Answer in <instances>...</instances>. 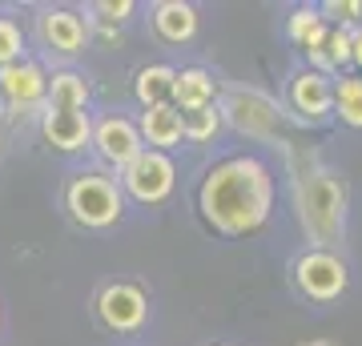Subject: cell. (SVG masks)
Listing matches in <instances>:
<instances>
[{
  "instance_id": "cell-1",
  "label": "cell",
  "mask_w": 362,
  "mask_h": 346,
  "mask_svg": "<svg viewBox=\"0 0 362 346\" xmlns=\"http://www.w3.org/2000/svg\"><path fill=\"white\" fill-rule=\"evenodd\" d=\"M197 205H202V218L218 233H230V238L254 233L270 218V205H274V178L266 161L250 154L226 157L221 166H214L206 173Z\"/></svg>"
},
{
  "instance_id": "cell-2",
  "label": "cell",
  "mask_w": 362,
  "mask_h": 346,
  "mask_svg": "<svg viewBox=\"0 0 362 346\" xmlns=\"http://www.w3.org/2000/svg\"><path fill=\"white\" fill-rule=\"evenodd\" d=\"M298 218L314 250L334 246L346 230V185L334 173H310L298 181Z\"/></svg>"
},
{
  "instance_id": "cell-3",
  "label": "cell",
  "mask_w": 362,
  "mask_h": 346,
  "mask_svg": "<svg viewBox=\"0 0 362 346\" xmlns=\"http://www.w3.org/2000/svg\"><path fill=\"white\" fill-rule=\"evenodd\" d=\"M65 205L77 226H85V230H109L125 214V193H121V185L113 178L81 173L65 190Z\"/></svg>"
},
{
  "instance_id": "cell-4",
  "label": "cell",
  "mask_w": 362,
  "mask_h": 346,
  "mask_svg": "<svg viewBox=\"0 0 362 346\" xmlns=\"http://www.w3.org/2000/svg\"><path fill=\"white\" fill-rule=\"evenodd\" d=\"M294 282L310 302H334V298H342V290L350 286V270H346V262L338 254H330V250H306L294 266Z\"/></svg>"
},
{
  "instance_id": "cell-5",
  "label": "cell",
  "mask_w": 362,
  "mask_h": 346,
  "mask_svg": "<svg viewBox=\"0 0 362 346\" xmlns=\"http://www.w3.org/2000/svg\"><path fill=\"white\" fill-rule=\"evenodd\" d=\"M177 185V169L169 161V154L145 149L129 169H121V193H129L141 205H161Z\"/></svg>"
},
{
  "instance_id": "cell-6",
  "label": "cell",
  "mask_w": 362,
  "mask_h": 346,
  "mask_svg": "<svg viewBox=\"0 0 362 346\" xmlns=\"http://www.w3.org/2000/svg\"><path fill=\"white\" fill-rule=\"evenodd\" d=\"M97 318L117 334H133L149 318V298L137 282H109L97 294Z\"/></svg>"
},
{
  "instance_id": "cell-7",
  "label": "cell",
  "mask_w": 362,
  "mask_h": 346,
  "mask_svg": "<svg viewBox=\"0 0 362 346\" xmlns=\"http://www.w3.org/2000/svg\"><path fill=\"white\" fill-rule=\"evenodd\" d=\"M93 149H97V157H101L105 166L129 169L145 154L141 129L133 125L129 117H105V121L93 125Z\"/></svg>"
},
{
  "instance_id": "cell-8",
  "label": "cell",
  "mask_w": 362,
  "mask_h": 346,
  "mask_svg": "<svg viewBox=\"0 0 362 346\" xmlns=\"http://www.w3.org/2000/svg\"><path fill=\"white\" fill-rule=\"evenodd\" d=\"M290 109L302 121L322 125L326 117L334 113V81H330V73H318V69L294 73V81H290Z\"/></svg>"
},
{
  "instance_id": "cell-9",
  "label": "cell",
  "mask_w": 362,
  "mask_h": 346,
  "mask_svg": "<svg viewBox=\"0 0 362 346\" xmlns=\"http://www.w3.org/2000/svg\"><path fill=\"white\" fill-rule=\"evenodd\" d=\"M221 109V121L230 117L233 125L242 129V133H250V137H266V133H274L278 129V105L270 101V97H262V93L254 89H238L226 97V105H218Z\"/></svg>"
},
{
  "instance_id": "cell-10",
  "label": "cell",
  "mask_w": 362,
  "mask_h": 346,
  "mask_svg": "<svg viewBox=\"0 0 362 346\" xmlns=\"http://www.w3.org/2000/svg\"><path fill=\"white\" fill-rule=\"evenodd\" d=\"M0 97L13 105V109H33L49 97V77H45V69L37 61H21L8 64V69H0Z\"/></svg>"
},
{
  "instance_id": "cell-11",
  "label": "cell",
  "mask_w": 362,
  "mask_h": 346,
  "mask_svg": "<svg viewBox=\"0 0 362 346\" xmlns=\"http://www.w3.org/2000/svg\"><path fill=\"white\" fill-rule=\"evenodd\" d=\"M40 133L61 154H77V149L93 145V121L85 113H69V109H49L40 117Z\"/></svg>"
},
{
  "instance_id": "cell-12",
  "label": "cell",
  "mask_w": 362,
  "mask_h": 346,
  "mask_svg": "<svg viewBox=\"0 0 362 346\" xmlns=\"http://www.w3.org/2000/svg\"><path fill=\"white\" fill-rule=\"evenodd\" d=\"M40 37H45V45L52 52H81L89 28H85V21L77 13H69V8H49V13H40Z\"/></svg>"
},
{
  "instance_id": "cell-13",
  "label": "cell",
  "mask_w": 362,
  "mask_h": 346,
  "mask_svg": "<svg viewBox=\"0 0 362 346\" xmlns=\"http://www.w3.org/2000/svg\"><path fill=\"white\" fill-rule=\"evenodd\" d=\"M137 129H141V142L149 145V149H157V154L173 149V145L185 137V133H181V109H173V105H153V109H145Z\"/></svg>"
},
{
  "instance_id": "cell-14",
  "label": "cell",
  "mask_w": 362,
  "mask_h": 346,
  "mask_svg": "<svg viewBox=\"0 0 362 346\" xmlns=\"http://www.w3.org/2000/svg\"><path fill=\"white\" fill-rule=\"evenodd\" d=\"M153 28L157 37L169 40V45H185L197 33V8L185 4V0H161L153 8Z\"/></svg>"
},
{
  "instance_id": "cell-15",
  "label": "cell",
  "mask_w": 362,
  "mask_h": 346,
  "mask_svg": "<svg viewBox=\"0 0 362 346\" xmlns=\"http://www.w3.org/2000/svg\"><path fill=\"white\" fill-rule=\"evenodd\" d=\"M214 97H218V85H214V77H209L206 69H181L177 81H173V109H181V113H189V109H206V105H214Z\"/></svg>"
},
{
  "instance_id": "cell-16",
  "label": "cell",
  "mask_w": 362,
  "mask_h": 346,
  "mask_svg": "<svg viewBox=\"0 0 362 346\" xmlns=\"http://www.w3.org/2000/svg\"><path fill=\"white\" fill-rule=\"evenodd\" d=\"M173 81H177V69H169V64H145L137 81H133V93H137V101L145 109H153V105H173Z\"/></svg>"
},
{
  "instance_id": "cell-17",
  "label": "cell",
  "mask_w": 362,
  "mask_h": 346,
  "mask_svg": "<svg viewBox=\"0 0 362 346\" xmlns=\"http://www.w3.org/2000/svg\"><path fill=\"white\" fill-rule=\"evenodd\" d=\"M49 109H69V113H85L89 105V81L81 73H52L49 77Z\"/></svg>"
},
{
  "instance_id": "cell-18",
  "label": "cell",
  "mask_w": 362,
  "mask_h": 346,
  "mask_svg": "<svg viewBox=\"0 0 362 346\" xmlns=\"http://www.w3.org/2000/svg\"><path fill=\"white\" fill-rule=\"evenodd\" d=\"M286 33H290V40H294V45H302L306 52H318L326 45V37H330V28H326V21H322V13H318V8H298V13L290 16Z\"/></svg>"
},
{
  "instance_id": "cell-19",
  "label": "cell",
  "mask_w": 362,
  "mask_h": 346,
  "mask_svg": "<svg viewBox=\"0 0 362 346\" xmlns=\"http://www.w3.org/2000/svg\"><path fill=\"white\" fill-rule=\"evenodd\" d=\"M310 64L318 73H330V69H342V64H354V33L346 28H330V37L318 52H306Z\"/></svg>"
},
{
  "instance_id": "cell-20",
  "label": "cell",
  "mask_w": 362,
  "mask_h": 346,
  "mask_svg": "<svg viewBox=\"0 0 362 346\" xmlns=\"http://www.w3.org/2000/svg\"><path fill=\"white\" fill-rule=\"evenodd\" d=\"M334 117L350 129H362V77L334 81Z\"/></svg>"
},
{
  "instance_id": "cell-21",
  "label": "cell",
  "mask_w": 362,
  "mask_h": 346,
  "mask_svg": "<svg viewBox=\"0 0 362 346\" xmlns=\"http://www.w3.org/2000/svg\"><path fill=\"white\" fill-rule=\"evenodd\" d=\"M181 133H185L189 142H214L221 133V109L218 105H206V109L181 113Z\"/></svg>"
},
{
  "instance_id": "cell-22",
  "label": "cell",
  "mask_w": 362,
  "mask_h": 346,
  "mask_svg": "<svg viewBox=\"0 0 362 346\" xmlns=\"http://www.w3.org/2000/svg\"><path fill=\"white\" fill-rule=\"evenodd\" d=\"M21 52H25V40H21V28H16V21L0 16V69L16 64V61H21Z\"/></svg>"
},
{
  "instance_id": "cell-23",
  "label": "cell",
  "mask_w": 362,
  "mask_h": 346,
  "mask_svg": "<svg viewBox=\"0 0 362 346\" xmlns=\"http://www.w3.org/2000/svg\"><path fill=\"white\" fill-rule=\"evenodd\" d=\"M97 13L105 16V21H125V16L133 13L129 0H105V4H97Z\"/></svg>"
},
{
  "instance_id": "cell-24",
  "label": "cell",
  "mask_w": 362,
  "mask_h": 346,
  "mask_svg": "<svg viewBox=\"0 0 362 346\" xmlns=\"http://www.w3.org/2000/svg\"><path fill=\"white\" fill-rule=\"evenodd\" d=\"M326 13H338L342 21H362V4H326Z\"/></svg>"
},
{
  "instance_id": "cell-25",
  "label": "cell",
  "mask_w": 362,
  "mask_h": 346,
  "mask_svg": "<svg viewBox=\"0 0 362 346\" xmlns=\"http://www.w3.org/2000/svg\"><path fill=\"white\" fill-rule=\"evenodd\" d=\"M354 64H358V69H362V33H358V37H354Z\"/></svg>"
},
{
  "instance_id": "cell-26",
  "label": "cell",
  "mask_w": 362,
  "mask_h": 346,
  "mask_svg": "<svg viewBox=\"0 0 362 346\" xmlns=\"http://www.w3.org/2000/svg\"><path fill=\"white\" fill-rule=\"evenodd\" d=\"M302 346H330V342H302Z\"/></svg>"
},
{
  "instance_id": "cell-27",
  "label": "cell",
  "mask_w": 362,
  "mask_h": 346,
  "mask_svg": "<svg viewBox=\"0 0 362 346\" xmlns=\"http://www.w3.org/2000/svg\"><path fill=\"white\" fill-rule=\"evenodd\" d=\"M218 346H230V342H218Z\"/></svg>"
}]
</instances>
